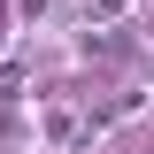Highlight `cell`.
<instances>
[{
  "label": "cell",
  "mask_w": 154,
  "mask_h": 154,
  "mask_svg": "<svg viewBox=\"0 0 154 154\" xmlns=\"http://www.w3.org/2000/svg\"><path fill=\"white\" fill-rule=\"evenodd\" d=\"M85 139H93V123H85V116H69V108H46V146H85Z\"/></svg>",
  "instance_id": "obj_1"
},
{
  "label": "cell",
  "mask_w": 154,
  "mask_h": 154,
  "mask_svg": "<svg viewBox=\"0 0 154 154\" xmlns=\"http://www.w3.org/2000/svg\"><path fill=\"white\" fill-rule=\"evenodd\" d=\"M123 16H131V0H77V23H93V31H108Z\"/></svg>",
  "instance_id": "obj_2"
},
{
  "label": "cell",
  "mask_w": 154,
  "mask_h": 154,
  "mask_svg": "<svg viewBox=\"0 0 154 154\" xmlns=\"http://www.w3.org/2000/svg\"><path fill=\"white\" fill-rule=\"evenodd\" d=\"M23 93V62H0V100H16Z\"/></svg>",
  "instance_id": "obj_3"
},
{
  "label": "cell",
  "mask_w": 154,
  "mask_h": 154,
  "mask_svg": "<svg viewBox=\"0 0 154 154\" xmlns=\"http://www.w3.org/2000/svg\"><path fill=\"white\" fill-rule=\"evenodd\" d=\"M16 16H23V23H38V16H46V0H16Z\"/></svg>",
  "instance_id": "obj_4"
}]
</instances>
